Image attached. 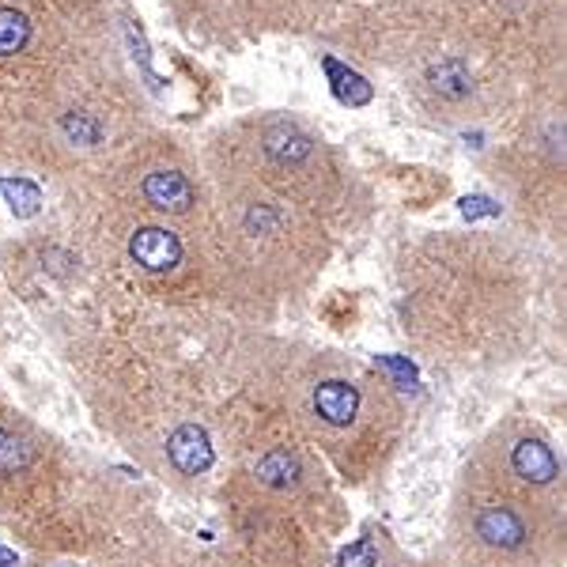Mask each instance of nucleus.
I'll list each match as a JSON object with an SVG mask.
<instances>
[{"mask_svg": "<svg viewBox=\"0 0 567 567\" xmlns=\"http://www.w3.org/2000/svg\"><path fill=\"white\" fill-rule=\"evenodd\" d=\"M129 254L148 273H171L174 265L182 261V242L167 227H144L129 242Z\"/></svg>", "mask_w": 567, "mask_h": 567, "instance_id": "1", "label": "nucleus"}, {"mask_svg": "<svg viewBox=\"0 0 567 567\" xmlns=\"http://www.w3.org/2000/svg\"><path fill=\"white\" fill-rule=\"evenodd\" d=\"M473 530H477V537H481L484 545H492V549H518V545L526 541V522H522V515H518L515 507H499V503L481 507Z\"/></svg>", "mask_w": 567, "mask_h": 567, "instance_id": "2", "label": "nucleus"}, {"mask_svg": "<svg viewBox=\"0 0 567 567\" xmlns=\"http://www.w3.org/2000/svg\"><path fill=\"white\" fill-rule=\"evenodd\" d=\"M314 413H318V420L329 424V428L352 424L356 413H360V394H356V386H352V382H341V378L322 382V386L314 390Z\"/></svg>", "mask_w": 567, "mask_h": 567, "instance_id": "3", "label": "nucleus"}, {"mask_svg": "<svg viewBox=\"0 0 567 567\" xmlns=\"http://www.w3.org/2000/svg\"><path fill=\"white\" fill-rule=\"evenodd\" d=\"M511 469H515V477L530 484H552L556 481V473H560V465H556V454L545 439H518L515 447H511Z\"/></svg>", "mask_w": 567, "mask_h": 567, "instance_id": "4", "label": "nucleus"}, {"mask_svg": "<svg viewBox=\"0 0 567 567\" xmlns=\"http://www.w3.org/2000/svg\"><path fill=\"white\" fill-rule=\"evenodd\" d=\"M144 201L159 212H189L193 205V186L178 171H152L144 178Z\"/></svg>", "mask_w": 567, "mask_h": 567, "instance_id": "5", "label": "nucleus"}, {"mask_svg": "<svg viewBox=\"0 0 567 567\" xmlns=\"http://www.w3.org/2000/svg\"><path fill=\"white\" fill-rule=\"evenodd\" d=\"M167 454H171L174 469H182V473H205L208 462H212V450H208V439L201 428H178L171 435V443H167Z\"/></svg>", "mask_w": 567, "mask_h": 567, "instance_id": "6", "label": "nucleus"}, {"mask_svg": "<svg viewBox=\"0 0 567 567\" xmlns=\"http://www.w3.org/2000/svg\"><path fill=\"white\" fill-rule=\"evenodd\" d=\"M31 42V19L16 8H0V57H16Z\"/></svg>", "mask_w": 567, "mask_h": 567, "instance_id": "7", "label": "nucleus"}, {"mask_svg": "<svg viewBox=\"0 0 567 567\" xmlns=\"http://www.w3.org/2000/svg\"><path fill=\"white\" fill-rule=\"evenodd\" d=\"M61 129H65V137H69L72 144H84V148L103 140V121L95 118V114H87V110L65 114V118H61Z\"/></svg>", "mask_w": 567, "mask_h": 567, "instance_id": "8", "label": "nucleus"}, {"mask_svg": "<svg viewBox=\"0 0 567 567\" xmlns=\"http://www.w3.org/2000/svg\"><path fill=\"white\" fill-rule=\"evenodd\" d=\"M431 87L447 99H462V95H469V72L458 61H443L431 69Z\"/></svg>", "mask_w": 567, "mask_h": 567, "instance_id": "9", "label": "nucleus"}, {"mask_svg": "<svg viewBox=\"0 0 567 567\" xmlns=\"http://www.w3.org/2000/svg\"><path fill=\"white\" fill-rule=\"evenodd\" d=\"M326 72L337 80V95H341L344 103H352V106H363L367 99H371V87L363 84L360 76L356 72H348V69H341L337 61H326Z\"/></svg>", "mask_w": 567, "mask_h": 567, "instance_id": "10", "label": "nucleus"}, {"mask_svg": "<svg viewBox=\"0 0 567 567\" xmlns=\"http://www.w3.org/2000/svg\"><path fill=\"white\" fill-rule=\"evenodd\" d=\"M0 193L12 201V212H19V216H35L38 205H42V197H38V189L31 186V182H23V178H0Z\"/></svg>", "mask_w": 567, "mask_h": 567, "instance_id": "11", "label": "nucleus"}, {"mask_svg": "<svg viewBox=\"0 0 567 567\" xmlns=\"http://www.w3.org/2000/svg\"><path fill=\"white\" fill-rule=\"evenodd\" d=\"M265 148H269L276 159H292L295 163V159H307L310 155V137L295 133V129H276Z\"/></svg>", "mask_w": 567, "mask_h": 567, "instance_id": "12", "label": "nucleus"}]
</instances>
